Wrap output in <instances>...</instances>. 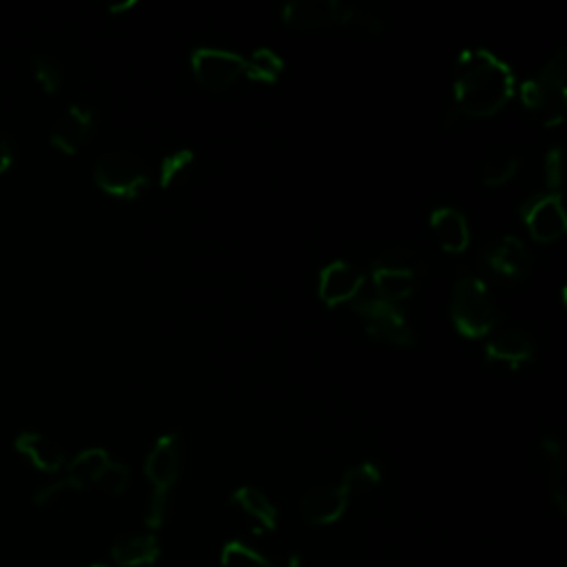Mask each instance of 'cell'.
<instances>
[{
	"instance_id": "obj_1",
	"label": "cell",
	"mask_w": 567,
	"mask_h": 567,
	"mask_svg": "<svg viewBox=\"0 0 567 567\" xmlns=\"http://www.w3.org/2000/svg\"><path fill=\"white\" fill-rule=\"evenodd\" d=\"M516 91L512 66L485 47L463 49L452 75V104L463 117L496 115Z\"/></svg>"
},
{
	"instance_id": "obj_2",
	"label": "cell",
	"mask_w": 567,
	"mask_h": 567,
	"mask_svg": "<svg viewBox=\"0 0 567 567\" xmlns=\"http://www.w3.org/2000/svg\"><path fill=\"white\" fill-rule=\"evenodd\" d=\"M520 102L543 126H556L565 117L567 106V51L558 47L556 53L540 66V71L525 80L518 89Z\"/></svg>"
},
{
	"instance_id": "obj_3",
	"label": "cell",
	"mask_w": 567,
	"mask_h": 567,
	"mask_svg": "<svg viewBox=\"0 0 567 567\" xmlns=\"http://www.w3.org/2000/svg\"><path fill=\"white\" fill-rule=\"evenodd\" d=\"M427 270V259L410 246H396L381 252L370 266L374 295L399 303L414 295Z\"/></svg>"
},
{
	"instance_id": "obj_4",
	"label": "cell",
	"mask_w": 567,
	"mask_h": 567,
	"mask_svg": "<svg viewBox=\"0 0 567 567\" xmlns=\"http://www.w3.org/2000/svg\"><path fill=\"white\" fill-rule=\"evenodd\" d=\"M452 323L467 339L487 337L498 323V308L485 281L472 272L456 277L450 301Z\"/></svg>"
},
{
	"instance_id": "obj_5",
	"label": "cell",
	"mask_w": 567,
	"mask_h": 567,
	"mask_svg": "<svg viewBox=\"0 0 567 567\" xmlns=\"http://www.w3.org/2000/svg\"><path fill=\"white\" fill-rule=\"evenodd\" d=\"M179 465H182V439L177 432H166L162 434L144 463V472L146 478L153 487L148 507H146V525L151 529L162 527L164 518H166V509H168V492L175 485L177 476H179Z\"/></svg>"
},
{
	"instance_id": "obj_6",
	"label": "cell",
	"mask_w": 567,
	"mask_h": 567,
	"mask_svg": "<svg viewBox=\"0 0 567 567\" xmlns=\"http://www.w3.org/2000/svg\"><path fill=\"white\" fill-rule=\"evenodd\" d=\"M95 184L102 193L117 199H135L148 186V171L140 155L131 151H111L93 168Z\"/></svg>"
},
{
	"instance_id": "obj_7",
	"label": "cell",
	"mask_w": 567,
	"mask_h": 567,
	"mask_svg": "<svg viewBox=\"0 0 567 567\" xmlns=\"http://www.w3.org/2000/svg\"><path fill=\"white\" fill-rule=\"evenodd\" d=\"M350 308L363 317L365 330L370 337L392 343V346H412L414 343V330L408 323L405 312L399 308V303L385 301L377 297L374 292H359L352 301Z\"/></svg>"
},
{
	"instance_id": "obj_8",
	"label": "cell",
	"mask_w": 567,
	"mask_h": 567,
	"mask_svg": "<svg viewBox=\"0 0 567 567\" xmlns=\"http://www.w3.org/2000/svg\"><path fill=\"white\" fill-rule=\"evenodd\" d=\"M246 69V58L219 49V47H197L190 53V73L199 86L206 91H224L233 86Z\"/></svg>"
},
{
	"instance_id": "obj_9",
	"label": "cell",
	"mask_w": 567,
	"mask_h": 567,
	"mask_svg": "<svg viewBox=\"0 0 567 567\" xmlns=\"http://www.w3.org/2000/svg\"><path fill=\"white\" fill-rule=\"evenodd\" d=\"M520 219L538 244H551L567 230V217L563 210V197L558 190L532 195L520 206Z\"/></svg>"
},
{
	"instance_id": "obj_10",
	"label": "cell",
	"mask_w": 567,
	"mask_h": 567,
	"mask_svg": "<svg viewBox=\"0 0 567 567\" xmlns=\"http://www.w3.org/2000/svg\"><path fill=\"white\" fill-rule=\"evenodd\" d=\"M481 261L487 272L505 284L525 279L532 268V255L516 235H501L489 241L481 252Z\"/></svg>"
},
{
	"instance_id": "obj_11",
	"label": "cell",
	"mask_w": 567,
	"mask_h": 567,
	"mask_svg": "<svg viewBox=\"0 0 567 567\" xmlns=\"http://www.w3.org/2000/svg\"><path fill=\"white\" fill-rule=\"evenodd\" d=\"M529 467H532V474L536 476V481L547 489L558 514L565 516L567 501H565V489H563V447H560L558 439L543 436L534 445Z\"/></svg>"
},
{
	"instance_id": "obj_12",
	"label": "cell",
	"mask_w": 567,
	"mask_h": 567,
	"mask_svg": "<svg viewBox=\"0 0 567 567\" xmlns=\"http://www.w3.org/2000/svg\"><path fill=\"white\" fill-rule=\"evenodd\" d=\"M359 292H363V275L346 259H334L319 270L317 295L328 308L350 303Z\"/></svg>"
},
{
	"instance_id": "obj_13",
	"label": "cell",
	"mask_w": 567,
	"mask_h": 567,
	"mask_svg": "<svg viewBox=\"0 0 567 567\" xmlns=\"http://www.w3.org/2000/svg\"><path fill=\"white\" fill-rule=\"evenodd\" d=\"M343 2L337 0H292L279 9L281 22L297 31L339 27Z\"/></svg>"
},
{
	"instance_id": "obj_14",
	"label": "cell",
	"mask_w": 567,
	"mask_h": 567,
	"mask_svg": "<svg viewBox=\"0 0 567 567\" xmlns=\"http://www.w3.org/2000/svg\"><path fill=\"white\" fill-rule=\"evenodd\" d=\"M392 22L390 11L379 2H354L343 4L339 29L354 40L372 42L388 33Z\"/></svg>"
},
{
	"instance_id": "obj_15",
	"label": "cell",
	"mask_w": 567,
	"mask_h": 567,
	"mask_svg": "<svg viewBox=\"0 0 567 567\" xmlns=\"http://www.w3.org/2000/svg\"><path fill=\"white\" fill-rule=\"evenodd\" d=\"M534 357V341L518 328H507L489 334L485 341V359L494 368L518 370Z\"/></svg>"
},
{
	"instance_id": "obj_16",
	"label": "cell",
	"mask_w": 567,
	"mask_h": 567,
	"mask_svg": "<svg viewBox=\"0 0 567 567\" xmlns=\"http://www.w3.org/2000/svg\"><path fill=\"white\" fill-rule=\"evenodd\" d=\"M520 164H523V157L516 146L492 144L476 159V177L481 179V184L489 188H498L518 175Z\"/></svg>"
},
{
	"instance_id": "obj_17",
	"label": "cell",
	"mask_w": 567,
	"mask_h": 567,
	"mask_svg": "<svg viewBox=\"0 0 567 567\" xmlns=\"http://www.w3.org/2000/svg\"><path fill=\"white\" fill-rule=\"evenodd\" d=\"M350 496L352 494L343 483L321 487V489H312L301 501V516L310 525L337 523L343 516Z\"/></svg>"
},
{
	"instance_id": "obj_18",
	"label": "cell",
	"mask_w": 567,
	"mask_h": 567,
	"mask_svg": "<svg viewBox=\"0 0 567 567\" xmlns=\"http://www.w3.org/2000/svg\"><path fill=\"white\" fill-rule=\"evenodd\" d=\"M91 128H93V111L82 104H71L62 113V117L55 122L49 140L60 153L73 155L89 140Z\"/></svg>"
},
{
	"instance_id": "obj_19",
	"label": "cell",
	"mask_w": 567,
	"mask_h": 567,
	"mask_svg": "<svg viewBox=\"0 0 567 567\" xmlns=\"http://www.w3.org/2000/svg\"><path fill=\"white\" fill-rule=\"evenodd\" d=\"M430 228L439 241V246L450 252L458 255L470 246V226L465 215L454 206H436L430 213Z\"/></svg>"
},
{
	"instance_id": "obj_20",
	"label": "cell",
	"mask_w": 567,
	"mask_h": 567,
	"mask_svg": "<svg viewBox=\"0 0 567 567\" xmlns=\"http://www.w3.org/2000/svg\"><path fill=\"white\" fill-rule=\"evenodd\" d=\"M13 447L24 458H29V463L33 467H38L40 472L53 474V472L62 470L64 461H66L62 447L53 439H49L40 432H20L13 441Z\"/></svg>"
},
{
	"instance_id": "obj_21",
	"label": "cell",
	"mask_w": 567,
	"mask_h": 567,
	"mask_svg": "<svg viewBox=\"0 0 567 567\" xmlns=\"http://www.w3.org/2000/svg\"><path fill=\"white\" fill-rule=\"evenodd\" d=\"M159 556V543L153 534H131L111 547V558L120 567H148Z\"/></svg>"
},
{
	"instance_id": "obj_22",
	"label": "cell",
	"mask_w": 567,
	"mask_h": 567,
	"mask_svg": "<svg viewBox=\"0 0 567 567\" xmlns=\"http://www.w3.org/2000/svg\"><path fill=\"white\" fill-rule=\"evenodd\" d=\"M111 463V456L106 450L102 447H89V450H82L80 454H75L69 465H66V474L62 476L69 487L73 492H80L89 485H95L100 474L104 472V467Z\"/></svg>"
},
{
	"instance_id": "obj_23",
	"label": "cell",
	"mask_w": 567,
	"mask_h": 567,
	"mask_svg": "<svg viewBox=\"0 0 567 567\" xmlns=\"http://www.w3.org/2000/svg\"><path fill=\"white\" fill-rule=\"evenodd\" d=\"M233 505H237L246 516H250L255 523H259L261 529L272 532L277 527V507L272 505V501L257 487L252 485H241L230 494Z\"/></svg>"
},
{
	"instance_id": "obj_24",
	"label": "cell",
	"mask_w": 567,
	"mask_h": 567,
	"mask_svg": "<svg viewBox=\"0 0 567 567\" xmlns=\"http://www.w3.org/2000/svg\"><path fill=\"white\" fill-rule=\"evenodd\" d=\"M284 73V60L268 47H259L246 58L244 75L259 84H275Z\"/></svg>"
},
{
	"instance_id": "obj_25",
	"label": "cell",
	"mask_w": 567,
	"mask_h": 567,
	"mask_svg": "<svg viewBox=\"0 0 567 567\" xmlns=\"http://www.w3.org/2000/svg\"><path fill=\"white\" fill-rule=\"evenodd\" d=\"M268 554L241 543L228 540L221 547V567H266Z\"/></svg>"
},
{
	"instance_id": "obj_26",
	"label": "cell",
	"mask_w": 567,
	"mask_h": 567,
	"mask_svg": "<svg viewBox=\"0 0 567 567\" xmlns=\"http://www.w3.org/2000/svg\"><path fill=\"white\" fill-rule=\"evenodd\" d=\"M193 162H195V153L190 148H177V151L168 153L159 162V186L171 188L182 175L188 173Z\"/></svg>"
},
{
	"instance_id": "obj_27",
	"label": "cell",
	"mask_w": 567,
	"mask_h": 567,
	"mask_svg": "<svg viewBox=\"0 0 567 567\" xmlns=\"http://www.w3.org/2000/svg\"><path fill=\"white\" fill-rule=\"evenodd\" d=\"M379 481H381V470L372 461L357 463V465L348 467L346 474L341 476V483L350 489V494L370 489V487L379 485Z\"/></svg>"
},
{
	"instance_id": "obj_28",
	"label": "cell",
	"mask_w": 567,
	"mask_h": 567,
	"mask_svg": "<svg viewBox=\"0 0 567 567\" xmlns=\"http://www.w3.org/2000/svg\"><path fill=\"white\" fill-rule=\"evenodd\" d=\"M33 78L42 86L44 93L53 95L62 84V66L51 55H35L33 58Z\"/></svg>"
},
{
	"instance_id": "obj_29",
	"label": "cell",
	"mask_w": 567,
	"mask_h": 567,
	"mask_svg": "<svg viewBox=\"0 0 567 567\" xmlns=\"http://www.w3.org/2000/svg\"><path fill=\"white\" fill-rule=\"evenodd\" d=\"M128 478H131L128 467H126L124 463L111 458V463L104 467V472L100 474V478H97L95 485H97L102 492L111 494V496H120V494L126 492Z\"/></svg>"
},
{
	"instance_id": "obj_30",
	"label": "cell",
	"mask_w": 567,
	"mask_h": 567,
	"mask_svg": "<svg viewBox=\"0 0 567 567\" xmlns=\"http://www.w3.org/2000/svg\"><path fill=\"white\" fill-rule=\"evenodd\" d=\"M560 182H563V148L551 146L545 153V184L549 186V190H556Z\"/></svg>"
},
{
	"instance_id": "obj_31",
	"label": "cell",
	"mask_w": 567,
	"mask_h": 567,
	"mask_svg": "<svg viewBox=\"0 0 567 567\" xmlns=\"http://www.w3.org/2000/svg\"><path fill=\"white\" fill-rule=\"evenodd\" d=\"M13 157H16V148H13L11 137L0 135V175H2V173H7V171L11 168Z\"/></svg>"
},
{
	"instance_id": "obj_32",
	"label": "cell",
	"mask_w": 567,
	"mask_h": 567,
	"mask_svg": "<svg viewBox=\"0 0 567 567\" xmlns=\"http://www.w3.org/2000/svg\"><path fill=\"white\" fill-rule=\"evenodd\" d=\"M135 2H126V4H113V7H109V11H122V9H128V7H133Z\"/></svg>"
},
{
	"instance_id": "obj_33",
	"label": "cell",
	"mask_w": 567,
	"mask_h": 567,
	"mask_svg": "<svg viewBox=\"0 0 567 567\" xmlns=\"http://www.w3.org/2000/svg\"><path fill=\"white\" fill-rule=\"evenodd\" d=\"M91 567H106V565H100V563H97V565H91Z\"/></svg>"
}]
</instances>
